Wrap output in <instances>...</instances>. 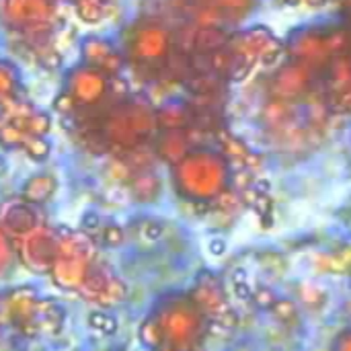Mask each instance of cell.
<instances>
[{"mask_svg": "<svg viewBox=\"0 0 351 351\" xmlns=\"http://www.w3.org/2000/svg\"><path fill=\"white\" fill-rule=\"evenodd\" d=\"M173 179L181 193L195 199L220 195L230 179L228 158L212 148H191L177 165H173Z\"/></svg>", "mask_w": 351, "mask_h": 351, "instance_id": "1", "label": "cell"}, {"mask_svg": "<svg viewBox=\"0 0 351 351\" xmlns=\"http://www.w3.org/2000/svg\"><path fill=\"white\" fill-rule=\"evenodd\" d=\"M350 31L343 27H311L300 29L288 39V56L294 62H300L317 72L325 68L343 53H350Z\"/></svg>", "mask_w": 351, "mask_h": 351, "instance_id": "2", "label": "cell"}, {"mask_svg": "<svg viewBox=\"0 0 351 351\" xmlns=\"http://www.w3.org/2000/svg\"><path fill=\"white\" fill-rule=\"evenodd\" d=\"M123 53L142 68L167 66L173 56V33L156 19H138L123 35Z\"/></svg>", "mask_w": 351, "mask_h": 351, "instance_id": "3", "label": "cell"}, {"mask_svg": "<svg viewBox=\"0 0 351 351\" xmlns=\"http://www.w3.org/2000/svg\"><path fill=\"white\" fill-rule=\"evenodd\" d=\"M158 130L160 125L156 111L148 103L138 99H125L111 111L105 123V134L113 142L123 146H136L158 134Z\"/></svg>", "mask_w": 351, "mask_h": 351, "instance_id": "4", "label": "cell"}, {"mask_svg": "<svg viewBox=\"0 0 351 351\" xmlns=\"http://www.w3.org/2000/svg\"><path fill=\"white\" fill-rule=\"evenodd\" d=\"M62 90L72 97L76 107H95L111 93V76L80 62L66 70Z\"/></svg>", "mask_w": 351, "mask_h": 351, "instance_id": "5", "label": "cell"}, {"mask_svg": "<svg viewBox=\"0 0 351 351\" xmlns=\"http://www.w3.org/2000/svg\"><path fill=\"white\" fill-rule=\"evenodd\" d=\"M53 21L51 0H0V23L16 33L33 35Z\"/></svg>", "mask_w": 351, "mask_h": 351, "instance_id": "6", "label": "cell"}, {"mask_svg": "<svg viewBox=\"0 0 351 351\" xmlns=\"http://www.w3.org/2000/svg\"><path fill=\"white\" fill-rule=\"evenodd\" d=\"M317 74H319L317 70L290 60L280 70H276V74L271 76L269 95H271V99H278L284 103L302 101L315 88Z\"/></svg>", "mask_w": 351, "mask_h": 351, "instance_id": "7", "label": "cell"}, {"mask_svg": "<svg viewBox=\"0 0 351 351\" xmlns=\"http://www.w3.org/2000/svg\"><path fill=\"white\" fill-rule=\"evenodd\" d=\"M80 62L99 68L101 72H105L107 76H117L128 58L123 53V49H119L113 41H109L107 37H99V35H86L80 41Z\"/></svg>", "mask_w": 351, "mask_h": 351, "instance_id": "8", "label": "cell"}, {"mask_svg": "<svg viewBox=\"0 0 351 351\" xmlns=\"http://www.w3.org/2000/svg\"><path fill=\"white\" fill-rule=\"evenodd\" d=\"M58 253H60V245L47 230L35 228L31 234L25 237V245H23L25 265H29L33 271L49 269L53 263V255Z\"/></svg>", "mask_w": 351, "mask_h": 351, "instance_id": "9", "label": "cell"}, {"mask_svg": "<svg viewBox=\"0 0 351 351\" xmlns=\"http://www.w3.org/2000/svg\"><path fill=\"white\" fill-rule=\"evenodd\" d=\"M154 140H156L154 150H156L158 158L171 167L177 165L193 148V144L189 142L187 130H158Z\"/></svg>", "mask_w": 351, "mask_h": 351, "instance_id": "10", "label": "cell"}, {"mask_svg": "<svg viewBox=\"0 0 351 351\" xmlns=\"http://www.w3.org/2000/svg\"><path fill=\"white\" fill-rule=\"evenodd\" d=\"M2 228L12 234V237H21L25 239L27 234H31L37 228V216L31 204L27 202H19V204H10L4 212H2Z\"/></svg>", "mask_w": 351, "mask_h": 351, "instance_id": "11", "label": "cell"}, {"mask_svg": "<svg viewBox=\"0 0 351 351\" xmlns=\"http://www.w3.org/2000/svg\"><path fill=\"white\" fill-rule=\"evenodd\" d=\"M58 189V181L49 173H35L21 185V199L31 206L47 204Z\"/></svg>", "mask_w": 351, "mask_h": 351, "instance_id": "12", "label": "cell"}, {"mask_svg": "<svg viewBox=\"0 0 351 351\" xmlns=\"http://www.w3.org/2000/svg\"><path fill=\"white\" fill-rule=\"evenodd\" d=\"M156 115H158L160 130H187L189 123L193 121L189 107L183 103H171L160 111H156Z\"/></svg>", "mask_w": 351, "mask_h": 351, "instance_id": "13", "label": "cell"}, {"mask_svg": "<svg viewBox=\"0 0 351 351\" xmlns=\"http://www.w3.org/2000/svg\"><path fill=\"white\" fill-rule=\"evenodd\" d=\"M21 88V74L12 62L0 60V103H12Z\"/></svg>", "mask_w": 351, "mask_h": 351, "instance_id": "14", "label": "cell"}, {"mask_svg": "<svg viewBox=\"0 0 351 351\" xmlns=\"http://www.w3.org/2000/svg\"><path fill=\"white\" fill-rule=\"evenodd\" d=\"M158 189H160V181L150 171H142L132 179V195H136L138 199H154Z\"/></svg>", "mask_w": 351, "mask_h": 351, "instance_id": "15", "label": "cell"}, {"mask_svg": "<svg viewBox=\"0 0 351 351\" xmlns=\"http://www.w3.org/2000/svg\"><path fill=\"white\" fill-rule=\"evenodd\" d=\"M23 128L29 136H47L51 132V115L47 111H31L23 117Z\"/></svg>", "mask_w": 351, "mask_h": 351, "instance_id": "16", "label": "cell"}, {"mask_svg": "<svg viewBox=\"0 0 351 351\" xmlns=\"http://www.w3.org/2000/svg\"><path fill=\"white\" fill-rule=\"evenodd\" d=\"M23 150L31 160L43 162L51 154V142L47 140V136H27V140L23 144Z\"/></svg>", "mask_w": 351, "mask_h": 351, "instance_id": "17", "label": "cell"}, {"mask_svg": "<svg viewBox=\"0 0 351 351\" xmlns=\"http://www.w3.org/2000/svg\"><path fill=\"white\" fill-rule=\"evenodd\" d=\"M27 136H29V134L25 132V128H19V125H14V123H4V125H0V146H2V148H8V150H12V148H23Z\"/></svg>", "mask_w": 351, "mask_h": 351, "instance_id": "18", "label": "cell"}, {"mask_svg": "<svg viewBox=\"0 0 351 351\" xmlns=\"http://www.w3.org/2000/svg\"><path fill=\"white\" fill-rule=\"evenodd\" d=\"M74 8L84 23H99L105 14L103 0H76Z\"/></svg>", "mask_w": 351, "mask_h": 351, "instance_id": "19", "label": "cell"}, {"mask_svg": "<svg viewBox=\"0 0 351 351\" xmlns=\"http://www.w3.org/2000/svg\"><path fill=\"white\" fill-rule=\"evenodd\" d=\"M226 45H228V37L222 35V31L210 29V31H202V33L197 35V47H199V51H210V53H214V51L224 49Z\"/></svg>", "mask_w": 351, "mask_h": 351, "instance_id": "20", "label": "cell"}, {"mask_svg": "<svg viewBox=\"0 0 351 351\" xmlns=\"http://www.w3.org/2000/svg\"><path fill=\"white\" fill-rule=\"evenodd\" d=\"M214 4L228 19H243L251 10L253 0H214Z\"/></svg>", "mask_w": 351, "mask_h": 351, "instance_id": "21", "label": "cell"}, {"mask_svg": "<svg viewBox=\"0 0 351 351\" xmlns=\"http://www.w3.org/2000/svg\"><path fill=\"white\" fill-rule=\"evenodd\" d=\"M88 327L99 331L101 335H113L117 331V321L113 317H109L107 313L95 311L88 315Z\"/></svg>", "mask_w": 351, "mask_h": 351, "instance_id": "22", "label": "cell"}, {"mask_svg": "<svg viewBox=\"0 0 351 351\" xmlns=\"http://www.w3.org/2000/svg\"><path fill=\"white\" fill-rule=\"evenodd\" d=\"M123 239H125L123 237V230L117 224H109V226L103 228V243L107 247H119L123 243Z\"/></svg>", "mask_w": 351, "mask_h": 351, "instance_id": "23", "label": "cell"}, {"mask_svg": "<svg viewBox=\"0 0 351 351\" xmlns=\"http://www.w3.org/2000/svg\"><path fill=\"white\" fill-rule=\"evenodd\" d=\"M53 109L60 113V115H70L74 109H78L76 107V103L72 101V97L70 95H66L64 90L56 97V101H53Z\"/></svg>", "mask_w": 351, "mask_h": 351, "instance_id": "24", "label": "cell"}, {"mask_svg": "<svg viewBox=\"0 0 351 351\" xmlns=\"http://www.w3.org/2000/svg\"><path fill=\"white\" fill-rule=\"evenodd\" d=\"M80 226L82 230L86 232H97L101 228V216L97 212H86L82 218H80Z\"/></svg>", "mask_w": 351, "mask_h": 351, "instance_id": "25", "label": "cell"}, {"mask_svg": "<svg viewBox=\"0 0 351 351\" xmlns=\"http://www.w3.org/2000/svg\"><path fill=\"white\" fill-rule=\"evenodd\" d=\"M142 232H144V237H146L148 241H158V239L162 237L165 228H162L158 222H146V226L142 228Z\"/></svg>", "mask_w": 351, "mask_h": 351, "instance_id": "26", "label": "cell"}, {"mask_svg": "<svg viewBox=\"0 0 351 351\" xmlns=\"http://www.w3.org/2000/svg\"><path fill=\"white\" fill-rule=\"evenodd\" d=\"M232 292H234V296L241 298V300L253 298V288L249 286V280H247V282H237V284H232Z\"/></svg>", "mask_w": 351, "mask_h": 351, "instance_id": "27", "label": "cell"}, {"mask_svg": "<svg viewBox=\"0 0 351 351\" xmlns=\"http://www.w3.org/2000/svg\"><path fill=\"white\" fill-rule=\"evenodd\" d=\"M208 249H210V253H212V255L220 257V255H224V253H226V243H224L222 239H212V241H210V245H208Z\"/></svg>", "mask_w": 351, "mask_h": 351, "instance_id": "28", "label": "cell"}, {"mask_svg": "<svg viewBox=\"0 0 351 351\" xmlns=\"http://www.w3.org/2000/svg\"><path fill=\"white\" fill-rule=\"evenodd\" d=\"M6 257H8V249H6V239L0 234V265L6 261Z\"/></svg>", "mask_w": 351, "mask_h": 351, "instance_id": "29", "label": "cell"}, {"mask_svg": "<svg viewBox=\"0 0 351 351\" xmlns=\"http://www.w3.org/2000/svg\"><path fill=\"white\" fill-rule=\"evenodd\" d=\"M346 14H348V23L351 27V0H346Z\"/></svg>", "mask_w": 351, "mask_h": 351, "instance_id": "30", "label": "cell"}]
</instances>
